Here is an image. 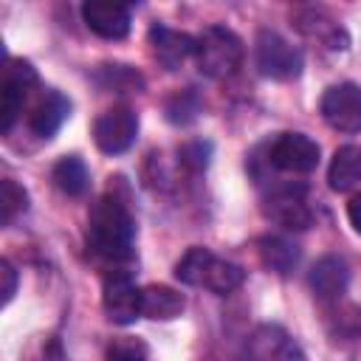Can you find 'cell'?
<instances>
[{
    "instance_id": "cell-6",
    "label": "cell",
    "mask_w": 361,
    "mask_h": 361,
    "mask_svg": "<svg viewBox=\"0 0 361 361\" xmlns=\"http://www.w3.org/2000/svg\"><path fill=\"white\" fill-rule=\"evenodd\" d=\"M319 144L305 133H279L265 147V164L290 172V175H307L319 166Z\"/></svg>"
},
{
    "instance_id": "cell-15",
    "label": "cell",
    "mask_w": 361,
    "mask_h": 361,
    "mask_svg": "<svg viewBox=\"0 0 361 361\" xmlns=\"http://www.w3.org/2000/svg\"><path fill=\"white\" fill-rule=\"evenodd\" d=\"M147 39H149L152 56H155L166 71H178L189 56H195V45H197L192 34L166 28V25H161V23H155V25L149 28Z\"/></svg>"
},
{
    "instance_id": "cell-20",
    "label": "cell",
    "mask_w": 361,
    "mask_h": 361,
    "mask_svg": "<svg viewBox=\"0 0 361 361\" xmlns=\"http://www.w3.org/2000/svg\"><path fill=\"white\" fill-rule=\"evenodd\" d=\"M257 248H259L262 265L279 276H288L299 262V248L293 243H288L285 237H262L257 243Z\"/></svg>"
},
{
    "instance_id": "cell-4",
    "label": "cell",
    "mask_w": 361,
    "mask_h": 361,
    "mask_svg": "<svg viewBox=\"0 0 361 361\" xmlns=\"http://www.w3.org/2000/svg\"><path fill=\"white\" fill-rule=\"evenodd\" d=\"M262 214L288 228V231H305L313 226V206L307 200V186L293 180L268 183L262 195Z\"/></svg>"
},
{
    "instance_id": "cell-7",
    "label": "cell",
    "mask_w": 361,
    "mask_h": 361,
    "mask_svg": "<svg viewBox=\"0 0 361 361\" xmlns=\"http://www.w3.org/2000/svg\"><path fill=\"white\" fill-rule=\"evenodd\" d=\"M138 135V113L130 104H116L93 121V141L104 155L127 152Z\"/></svg>"
},
{
    "instance_id": "cell-8",
    "label": "cell",
    "mask_w": 361,
    "mask_h": 361,
    "mask_svg": "<svg viewBox=\"0 0 361 361\" xmlns=\"http://www.w3.org/2000/svg\"><path fill=\"white\" fill-rule=\"evenodd\" d=\"M37 87V71L28 59H6L3 68V133H11L14 121L31 102V93Z\"/></svg>"
},
{
    "instance_id": "cell-11",
    "label": "cell",
    "mask_w": 361,
    "mask_h": 361,
    "mask_svg": "<svg viewBox=\"0 0 361 361\" xmlns=\"http://www.w3.org/2000/svg\"><path fill=\"white\" fill-rule=\"evenodd\" d=\"M102 307L113 324H133L141 316V288L127 271H113L104 276Z\"/></svg>"
},
{
    "instance_id": "cell-13",
    "label": "cell",
    "mask_w": 361,
    "mask_h": 361,
    "mask_svg": "<svg viewBox=\"0 0 361 361\" xmlns=\"http://www.w3.org/2000/svg\"><path fill=\"white\" fill-rule=\"evenodd\" d=\"M82 20L102 39H124L130 34V25H133L130 6L107 3V0H87V3H82Z\"/></svg>"
},
{
    "instance_id": "cell-18",
    "label": "cell",
    "mask_w": 361,
    "mask_h": 361,
    "mask_svg": "<svg viewBox=\"0 0 361 361\" xmlns=\"http://www.w3.org/2000/svg\"><path fill=\"white\" fill-rule=\"evenodd\" d=\"M327 183L333 192H350L361 183V147L347 144L333 152L327 166Z\"/></svg>"
},
{
    "instance_id": "cell-5",
    "label": "cell",
    "mask_w": 361,
    "mask_h": 361,
    "mask_svg": "<svg viewBox=\"0 0 361 361\" xmlns=\"http://www.w3.org/2000/svg\"><path fill=\"white\" fill-rule=\"evenodd\" d=\"M254 62H257V71L265 79L290 82V79H296L302 73L305 54L290 39H285L279 31L262 28L257 34V39H254Z\"/></svg>"
},
{
    "instance_id": "cell-25",
    "label": "cell",
    "mask_w": 361,
    "mask_h": 361,
    "mask_svg": "<svg viewBox=\"0 0 361 361\" xmlns=\"http://www.w3.org/2000/svg\"><path fill=\"white\" fill-rule=\"evenodd\" d=\"M0 276H3V305H8L14 299V293H17V271H14V265L8 259L0 262Z\"/></svg>"
},
{
    "instance_id": "cell-14",
    "label": "cell",
    "mask_w": 361,
    "mask_h": 361,
    "mask_svg": "<svg viewBox=\"0 0 361 361\" xmlns=\"http://www.w3.org/2000/svg\"><path fill=\"white\" fill-rule=\"evenodd\" d=\"M68 116H71V102L54 87L39 90V96L28 104V127L39 138H54Z\"/></svg>"
},
{
    "instance_id": "cell-19",
    "label": "cell",
    "mask_w": 361,
    "mask_h": 361,
    "mask_svg": "<svg viewBox=\"0 0 361 361\" xmlns=\"http://www.w3.org/2000/svg\"><path fill=\"white\" fill-rule=\"evenodd\" d=\"M51 180L54 186L68 195V197H82L90 186V172H87V164L79 158V155H65L54 164L51 169Z\"/></svg>"
},
{
    "instance_id": "cell-2",
    "label": "cell",
    "mask_w": 361,
    "mask_h": 361,
    "mask_svg": "<svg viewBox=\"0 0 361 361\" xmlns=\"http://www.w3.org/2000/svg\"><path fill=\"white\" fill-rule=\"evenodd\" d=\"M175 276L189 288H203L217 296L237 290L245 282V271L203 245H192L175 262Z\"/></svg>"
},
{
    "instance_id": "cell-21",
    "label": "cell",
    "mask_w": 361,
    "mask_h": 361,
    "mask_svg": "<svg viewBox=\"0 0 361 361\" xmlns=\"http://www.w3.org/2000/svg\"><path fill=\"white\" fill-rule=\"evenodd\" d=\"M25 212H28V192L17 180L3 178V183H0V220H3V226H11Z\"/></svg>"
},
{
    "instance_id": "cell-23",
    "label": "cell",
    "mask_w": 361,
    "mask_h": 361,
    "mask_svg": "<svg viewBox=\"0 0 361 361\" xmlns=\"http://www.w3.org/2000/svg\"><path fill=\"white\" fill-rule=\"evenodd\" d=\"M107 361H147V347L138 338L121 336L107 347Z\"/></svg>"
},
{
    "instance_id": "cell-1",
    "label": "cell",
    "mask_w": 361,
    "mask_h": 361,
    "mask_svg": "<svg viewBox=\"0 0 361 361\" xmlns=\"http://www.w3.org/2000/svg\"><path fill=\"white\" fill-rule=\"evenodd\" d=\"M87 248L107 262H130L135 257V217L116 195H102L87 214Z\"/></svg>"
},
{
    "instance_id": "cell-9",
    "label": "cell",
    "mask_w": 361,
    "mask_h": 361,
    "mask_svg": "<svg viewBox=\"0 0 361 361\" xmlns=\"http://www.w3.org/2000/svg\"><path fill=\"white\" fill-rule=\"evenodd\" d=\"M248 361H307L299 341L279 324H257L245 338Z\"/></svg>"
},
{
    "instance_id": "cell-12",
    "label": "cell",
    "mask_w": 361,
    "mask_h": 361,
    "mask_svg": "<svg viewBox=\"0 0 361 361\" xmlns=\"http://www.w3.org/2000/svg\"><path fill=\"white\" fill-rule=\"evenodd\" d=\"M293 25L302 37H307L310 42H316L324 51H347L350 48L347 28L324 8H299L293 14Z\"/></svg>"
},
{
    "instance_id": "cell-24",
    "label": "cell",
    "mask_w": 361,
    "mask_h": 361,
    "mask_svg": "<svg viewBox=\"0 0 361 361\" xmlns=\"http://www.w3.org/2000/svg\"><path fill=\"white\" fill-rule=\"evenodd\" d=\"M209 155H212L209 141H189V144L180 147V164L189 172H203L209 166Z\"/></svg>"
},
{
    "instance_id": "cell-26",
    "label": "cell",
    "mask_w": 361,
    "mask_h": 361,
    "mask_svg": "<svg viewBox=\"0 0 361 361\" xmlns=\"http://www.w3.org/2000/svg\"><path fill=\"white\" fill-rule=\"evenodd\" d=\"M347 217H350L353 228L361 234V195H355V197L350 200V206H347Z\"/></svg>"
},
{
    "instance_id": "cell-22",
    "label": "cell",
    "mask_w": 361,
    "mask_h": 361,
    "mask_svg": "<svg viewBox=\"0 0 361 361\" xmlns=\"http://www.w3.org/2000/svg\"><path fill=\"white\" fill-rule=\"evenodd\" d=\"M197 113H200V102L195 90H180L166 102V118L172 124H189L197 118Z\"/></svg>"
},
{
    "instance_id": "cell-3",
    "label": "cell",
    "mask_w": 361,
    "mask_h": 361,
    "mask_svg": "<svg viewBox=\"0 0 361 361\" xmlns=\"http://www.w3.org/2000/svg\"><path fill=\"white\" fill-rule=\"evenodd\" d=\"M195 62L197 71L209 79H228L240 71L245 59L243 39L226 25H209L195 37Z\"/></svg>"
},
{
    "instance_id": "cell-10",
    "label": "cell",
    "mask_w": 361,
    "mask_h": 361,
    "mask_svg": "<svg viewBox=\"0 0 361 361\" xmlns=\"http://www.w3.org/2000/svg\"><path fill=\"white\" fill-rule=\"evenodd\" d=\"M322 118L338 133H361V85L341 82L324 90L319 102Z\"/></svg>"
},
{
    "instance_id": "cell-17",
    "label": "cell",
    "mask_w": 361,
    "mask_h": 361,
    "mask_svg": "<svg viewBox=\"0 0 361 361\" xmlns=\"http://www.w3.org/2000/svg\"><path fill=\"white\" fill-rule=\"evenodd\" d=\"M186 307L183 293H178L169 285H147L141 288V316L155 319V322H169L178 319Z\"/></svg>"
},
{
    "instance_id": "cell-16",
    "label": "cell",
    "mask_w": 361,
    "mask_h": 361,
    "mask_svg": "<svg viewBox=\"0 0 361 361\" xmlns=\"http://www.w3.org/2000/svg\"><path fill=\"white\" fill-rule=\"evenodd\" d=\"M307 282H310V288L319 299L333 302V299L344 296V290L350 285V268L338 254H324L313 262Z\"/></svg>"
}]
</instances>
